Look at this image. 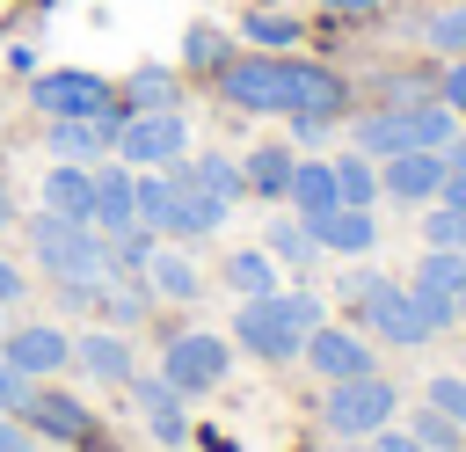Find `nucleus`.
<instances>
[{
  "mask_svg": "<svg viewBox=\"0 0 466 452\" xmlns=\"http://www.w3.org/2000/svg\"><path fill=\"white\" fill-rule=\"evenodd\" d=\"M15 226V197H7V182H0V233Z\"/></svg>",
  "mask_w": 466,
  "mask_h": 452,
  "instance_id": "43",
  "label": "nucleus"
},
{
  "mask_svg": "<svg viewBox=\"0 0 466 452\" xmlns=\"http://www.w3.org/2000/svg\"><path fill=\"white\" fill-rule=\"evenodd\" d=\"M342 299L357 306V321L364 328H379V343H393V350H415V343H430L437 328L422 321V306H415V292L408 284H393V277H379V270H350L342 277Z\"/></svg>",
  "mask_w": 466,
  "mask_h": 452,
  "instance_id": "5",
  "label": "nucleus"
},
{
  "mask_svg": "<svg viewBox=\"0 0 466 452\" xmlns=\"http://www.w3.org/2000/svg\"><path fill=\"white\" fill-rule=\"evenodd\" d=\"M124 117H131L124 102H109V109H95V117H44V146H51L58 160H73V168H95V160H109Z\"/></svg>",
  "mask_w": 466,
  "mask_h": 452,
  "instance_id": "12",
  "label": "nucleus"
},
{
  "mask_svg": "<svg viewBox=\"0 0 466 452\" xmlns=\"http://www.w3.org/2000/svg\"><path fill=\"white\" fill-rule=\"evenodd\" d=\"M22 226H29V255H36V270L51 284H102L109 277V241L87 219H58V211L36 204Z\"/></svg>",
  "mask_w": 466,
  "mask_h": 452,
  "instance_id": "4",
  "label": "nucleus"
},
{
  "mask_svg": "<svg viewBox=\"0 0 466 452\" xmlns=\"http://www.w3.org/2000/svg\"><path fill=\"white\" fill-rule=\"evenodd\" d=\"M146 284H153L160 299H175V306L204 299V270L182 255V241H160V248H153V262H146Z\"/></svg>",
  "mask_w": 466,
  "mask_h": 452,
  "instance_id": "22",
  "label": "nucleus"
},
{
  "mask_svg": "<svg viewBox=\"0 0 466 452\" xmlns=\"http://www.w3.org/2000/svg\"><path fill=\"white\" fill-rule=\"evenodd\" d=\"M437 204H459V211H466V168H451V175H444V190H437Z\"/></svg>",
  "mask_w": 466,
  "mask_h": 452,
  "instance_id": "41",
  "label": "nucleus"
},
{
  "mask_svg": "<svg viewBox=\"0 0 466 452\" xmlns=\"http://www.w3.org/2000/svg\"><path fill=\"white\" fill-rule=\"evenodd\" d=\"M422 44H430L437 58H466V0H437V7L422 15Z\"/></svg>",
  "mask_w": 466,
  "mask_h": 452,
  "instance_id": "29",
  "label": "nucleus"
},
{
  "mask_svg": "<svg viewBox=\"0 0 466 452\" xmlns=\"http://www.w3.org/2000/svg\"><path fill=\"white\" fill-rule=\"evenodd\" d=\"M182 175H189L204 197H218V204H240V197H248V175H240V160H233V153H218V146H204V153H182Z\"/></svg>",
  "mask_w": 466,
  "mask_h": 452,
  "instance_id": "23",
  "label": "nucleus"
},
{
  "mask_svg": "<svg viewBox=\"0 0 466 452\" xmlns=\"http://www.w3.org/2000/svg\"><path fill=\"white\" fill-rule=\"evenodd\" d=\"M393 416H400V386L379 379V372H364V379H328V394H320V430L342 437V445H364V437L386 430Z\"/></svg>",
  "mask_w": 466,
  "mask_h": 452,
  "instance_id": "6",
  "label": "nucleus"
},
{
  "mask_svg": "<svg viewBox=\"0 0 466 452\" xmlns=\"http://www.w3.org/2000/svg\"><path fill=\"white\" fill-rule=\"evenodd\" d=\"M291 168H299V146H255L248 160H240V175H248V197H262V204H277L284 190H291Z\"/></svg>",
  "mask_w": 466,
  "mask_h": 452,
  "instance_id": "24",
  "label": "nucleus"
},
{
  "mask_svg": "<svg viewBox=\"0 0 466 452\" xmlns=\"http://www.w3.org/2000/svg\"><path fill=\"white\" fill-rule=\"evenodd\" d=\"M306 7H328V15H371V7H386V0H306Z\"/></svg>",
  "mask_w": 466,
  "mask_h": 452,
  "instance_id": "42",
  "label": "nucleus"
},
{
  "mask_svg": "<svg viewBox=\"0 0 466 452\" xmlns=\"http://www.w3.org/2000/svg\"><path fill=\"white\" fill-rule=\"evenodd\" d=\"M44 211H58V219H87V226H95V168L51 160V175H44Z\"/></svg>",
  "mask_w": 466,
  "mask_h": 452,
  "instance_id": "20",
  "label": "nucleus"
},
{
  "mask_svg": "<svg viewBox=\"0 0 466 452\" xmlns=\"http://www.w3.org/2000/svg\"><path fill=\"white\" fill-rule=\"evenodd\" d=\"M0 335H7V321H0Z\"/></svg>",
  "mask_w": 466,
  "mask_h": 452,
  "instance_id": "45",
  "label": "nucleus"
},
{
  "mask_svg": "<svg viewBox=\"0 0 466 452\" xmlns=\"http://www.w3.org/2000/svg\"><path fill=\"white\" fill-rule=\"evenodd\" d=\"M153 248H160V233H153V226H124V233H109V277H138V284H146Z\"/></svg>",
  "mask_w": 466,
  "mask_h": 452,
  "instance_id": "31",
  "label": "nucleus"
},
{
  "mask_svg": "<svg viewBox=\"0 0 466 452\" xmlns=\"http://www.w3.org/2000/svg\"><path fill=\"white\" fill-rule=\"evenodd\" d=\"M22 430H36V437H51V445H73V452H87V445L102 437V423L87 416V401H73L66 386H29Z\"/></svg>",
  "mask_w": 466,
  "mask_h": 452,
  "instance_id": "11",
  "label": "nucleus"
},
{
  "mask_svg": "<svg viewBox=\"0 0 466 452\" xmlns=\"http://www.w3.org/2000/svg\"><path fill=\"white\" fill-rule=\"evenodd\" d=\"M0 357H7L22 379H51V372L73 365V335L51 328V321H15V328L0 335Z\"/></svg>",
  "mask_w": 466,
  "mask_h": 452,
  "instance_id": "13",
  "label": "nucleus"
},
{
  "mask_svg": "<svg viewBox=\"0 0 466 452\" xmlns=\"http://www.w3.org/2000/svg\"><path fill=\"white\" fill-rule=\"evenodd\" d=\"M262 248H269V255H277V262H291V270H306V262H313V255H320V248H313V233H306V226H299V219H291V211H284V219H269V226H262Z\"/></svg>",
  "mask_w": 466,
  "mask_h": 452,
  "instance_id": "32",
  "label": "nucleus"
},
{
  "mask_svg": "<svg viewBox=\"0 0 466 452\" xmlns=\"http://www.w3.org/2000/svg\"><path fill=\"white\" fill-rule=\"evenodd\" d=\"M116 102V80L87 73V66H58V73H36L29 80V109L36 117H95Z\"/></svg>",
  "mask_w": 466,
  "mask_h": 452,
  "instance_id": "10",
  "label": "nucleus"
},
{
  "mask_svg": "<svg viewBox=\"0 0 466 452\" xmlns=\"http://www.w3.org/2000/svg\"><path fill=\"white\" fill-rule=\"evenodd\" d=\"M218 102L226 109H248V117H291V109H320V117H342L350 109V80L320 58H291V51H233L218 73H211Z\"/></svg>",
  "mask_w": 466,
  "mask_h": 452,
  "instance_id": "1",
  "label": "nucleus"
},
{
  "mask_svg": "<svg viewBox=\"0 0 466 452\" xmlns=\"http://www.w3.org/2000/svg\"><path fill=\"white\" fill-rule=\"evenodd\" d=\"M182 153H189L182 109H131L116 124V146H109V160H124V168H175Z\"/></svg>",
  "mask_w": 466,
  "mask_h": 452,
  "instance_id": "7",
  "label": "nucleus"
},
{
  "mask_svg": "<svg viewBox=\"0 0 466 452\" xmlns=\"http://www.w3.org/2000/svg\"><path fill=\"white\" fill-rule=\"evenodd\" d=\"M299 357L320 372V386H328V379H364V372H379L371 343H364L357 328H335V321H320V328L306 335V350H299Z\"/></svg>",
  "mask_w": 466,
  "mask_h": 452,
  "instance_id": "14",
  "label": "nucleus"
},
{
  "mask_svg": "<svg viewBox=\"0 0 466 452\" xmlns=\"http://www.w3.org/2000/svg\"><path fill=\"white\" fill-rule=\"evenodd\" d=\"M422 401H430L437 416H451V423H466V379H459V372H437V379L422 386Z\"/></svg>",
  "mask_w": 466,
  "mask_h": 452,
  "instance_id": "35",
  "label": "nucleus"
},
{
  "mask_svg": "<svg viewBox=\"0 0 466 452\" xmlns=\"http://www.w3.org/2000/svg\"><path fill=\"white\" fill-rule=\"evenodd\" d=\"M328 168H335V197H342V204H357V211L379 204V160H364V153L350 146V153H335Z\"/></svg>",
  "mask_w": 466,
  "mask_h": 452,
  "instance_id": "27",
  "label": "nucleus"
},
{
  "mask_svg": "<svg viewBox=\"0 0 466 452\" xmlns=\"http://www.w3.org/2000/svg\"><path fill=\"white\" fill-rule=\"evenodd\" d=\"M226 58H233V36H226V29H211V22H189V29H182V66H189V73L211 80Z\"/></svg>",
  "mask_w": 466,
  "mask_h": 452,
  "instance_id": "30",
  "label": "nucleus"
},
{
  "mask_svg": "<svg viewBox=\"0 0 466 452\" xmlns=\"http://www.w3.org/2000/svg\"><path fill=\"white\" fill-rule=\"evenodd\" d=\"M226 372H233V343H226V335H211V328H189V335H175V343L160 350V379H167L182 401H197V394L226 386Z\"/></svg>",
  "mask_w": 466,
  "mask_h": 452,
  "instance_id": "8",
  "label": "nucleus"
},
{
  "mask_svg": "<svg viewBox=\"0 0 466 452\" xmlns=\"http://www.w3.org/2000/svg\"><path fill=\"white\" fill-rule=\"evenodd\" d=\"M437 102H444V109H459V117H466V58H451V66H444V73H437Z\"/></svg>",
  "mask_w": 466,
  "mask_h": 452,
  "instance_id": "36",
  "label": "nucleus"
},
{
  "mask_svg": "<svg viewBox=\"0 0 466 452\" xmlns=\"http://www.w3.org/2000/svg\"><path fill=\"white\" fill-rule=\"evenodd\" d=\"M0 452H36L29 430H22V416H7V408H0Z\"/></svg>",
  "mask_w": 466,
  "mask_h": 452,
  "instance_id": "39",
  "label": "nucleus"
},
{
  "mask_svg": "<svg viewBox=\"0 0 466 452\" xmlns=\"http://www.w3.org/2000/svg\"><path fill=\"white\" fill-rule=\"evenodd\" d=\"M277 270H284V262H277V255H269L262 241H255V248H233V255H226V284H233L240 299H262V292H277Z\"/></svg>",
  "mask_w": 466,
  "mask_h": 452,
  "instance_id": "26",
  "label": "nucleus"
},
{
  "mask_svg": "<svg viewBox=\"0 0 466 452\" xmlns=\"http://www.w3.org/2000/svg\"><path fill=\"white\" fill-rule=\"evenodd\" d=\"M364 452H430V445H415L408 430H393V423H386V430H371V437H364Z\"/></svg>",
  "mask_w": 466,
  "mask_h": 452,
  "instance_id": "38",
  "label": "nucleus"
},
{
  "mask_svg": "<svg viewBox=\"0 0 466 452\" xmlns=\"http://www.w3.org/2000/svg\"><path fill=\"white\" fill-rule=\"evenodd\" d=\"M422 248H466V211L459 204H422Z\"/></svg>",
  "mask_w": 466,
  "mask_h": 452,
  "instance_id": "34",
  "label": "nucleus"
},
{
  "mask_svg": "<svg viewBox=\"0 0 466 452\" xmlns=\"http://www.w3.org/2000/svg\"><path fill=\"white\" fill-rule=\"evenodd\" d=\"M131 401H138V416H146V430L160 445H189V401L160 372H131Z\"/></svg>",
  "mask_w": 466,
  "mask_h": 452,
  "instance_id": "16",
  "label": "nucleus"
},
{
  "mask_svg": "<svg viewBox=\"0 0 466 452\" xmlns=\"http://www.w3.org/2000/svg\"><path fill=\"white\" fill-rule=\"evenodd\" d=\"M22 292H29V277H22V270H15V262H7V255H0V306H15V299H22Z\"/></svg>",
  "mask_w": 466,
  "mask_h": 452,
  "instance_id": "40",
  "label": "nucleus"
},
{
  "mask_svg": "<svg viewBox=\"0 0 466 452\" xmlns=\"http://www.w3.org/2000/svg\"><path fill=\"white\" fill-rule=\"evenodd\" d=\"M284 204H291V219H320V211H335V204H342V197H335V168H328L320 153H299Z\"/></svg>",
  "mask_w": 466,
  "mask_h": 452,
  "instance_id": "21",
  "label": "nucleus"
},
{
  "mask_svg": "<svg viewBox=\"0 0 466 452\" xmlns=\"http://www.w3.org/2000/svg\"><path fill=\"white\" fill-rule=\"evenodd\" d=\"M408 437H415V445H430V452H459V437H466V423H451V416H437V408L422 401V408L408 416Z\"/></svg>",
  "mask_w": 466,
  "mask_h": 452,
  "instance_id": "33",
  "label": "nucleus"
},
{
  "mask_svg": "<svg viewBox=\"0 0 466 452\" xmlns=\"http://www.w3.org/2000/svg\"><path fill=\"white\" fill-rule=\"evenodd\" d=\"M313 328H320L313 292H262V299H240V313H233V343L255 350L262 365H291Z\"/></svg>",
  "mask_w": 466,
  "mask_h": 452,
  "instance_id": "3",
  "label": "nucleus"
},
{
  "mask_svg": "<svg viewBox=\"0 0 466 452\" xmlns=\"http://www.w3.org/2000/svg\"><path fill=\"white\" fill-rule=\"evenodd\" d=\"M379 190H386L393 204H437V190H444V153L422 146V153H393V160H379Z\"/></svg>",
  "mask_w": 466,
  "mask_h": 452,
  "instance_id": "15",
  "label": "nucleus"
},
{
  "mask_svg": "<svg viewBox=\"0 0 466 452\" xmlns=\"http://www.w3.org/2000/svg\"><path fill=\"white\" fill-rule=\"evenodd\" d=\"M29 386H36V379H22V372H15L7 357H0V408H7V416H22V401H29Z\"/></svg>",
  "mask_w": 466,
  "mask_h": 452,
  "instance_id": "37",
  "label": "nucleus"
},
{
  "mask_svg": "<svg viewBox=\"0 0 466 452\" xmlns=\"http://www.w3.org/2000/svg\"><path fill=\"white\" fill-rule=\"evenodd\" d=\"M233 36H240L248 51H291V44L306 36V22H299V15H284V7H262V0H255V7L240 15V29H233Z\"/></svg>",
  "mask_w": 466,
  "mask_h": 452,
  "instance_id": "25",
  "label": "nucleus"
},
{
  "mask_svg": "<svg viewBox=\"0 0 466 452\" xmlns=\"http://www.w3.org/2000/svg\"><path fill=\"white\" fill-rule=\"evenodd\" d=\"M459 131V109H444L437 95H415V102H379V109H357L350 117V146L364 160H393V153H422V146H444Z\"/></svg>",
  "mask_w": 466,
  "mask_h": 452,
  "instance_id": "2",
  "label": "nucleus"
},
{
  "mask_svg": "<svg viewBox=\"0 0 466 452\" xmlns=\"http://www.w3.org/2000/svg\"><path fill=\"white\" fill-rule=\"evenodd\" d=\"M116 102L124 109H175L182 95H175V66H138L124 87H116Z\"/></svg>",
  "mask_w": 466,
  "mask_h": 452,
  "instance_id": "28",
  "label": "nucleus"
},
{
  "mask_svg": "<svg viewBox=\"0 0 466 452\" xmlns=\"http://www.w3.org/2000/svg\"><path fill=\"white\" fill-rule=\"evenodd\" d=\"M408 292H415V306H422V321H430L437 335H444V328H459V299H466V248H422V262H415Z\"/></svg>",
  "mask_w": 466,
  "mask_h": 452,
  "instance_id": "9",
  "label": "nucleus"
},
{
  "mask_svg": "<svg viewBox=\"0 0 466 452\" xmlns=\"http://www.w3.org/2000/svg\"><path fill=\"white\" fill-rule=\"evenodd\" d=\"M73 365H80L95 386H131V372H138V365H131V343H124L116 328H87V335L73 343Z\"/></svg>",
  "mask_w": 466,
  "mask_h": 452,
  "instance_id": "18",
  "label": "nucleus"
},
{
  "mask_svg": "<svg viewBox=\"0 0 466 452\" xmlns=\"http://www.w3.org/2000/svg\"><path fill=\"white\" fill-rule=\"evenodd\" d=\"M124 226H138V211H131V168L124 160H95V233L109 241Z\"/></svg>",
  "mask_w": 466,
  "mask_h": 452,
  "instance_id": "19",
  "label": "nucleus"
},
{
  "mask_svg": "<svg viewBox=\"0 0 466 452\" xmlns=\"http://www.w3.org/2000/svg\"><path fill=\"white\" fill-rule=\"evenodd\" d=\"M459 321H466V299H459Z\"/></svg>",
  "mask_w": 466,
  "mask_h": 452,
  "instance_id": "44",
  "label": "nucleus"
},
{
  "mask_svg": "<svg viewBox=\"0 0 466 452\" xmlns=\"http://www.w3.org/2000/svg\"><path fill=\"white\" fill-rule=\"evenodd\" d=\"M299 226L313 233V248H320V255H371V248H379V219H371V211H357V204H335V211L299 219Z\"/></svg>",
  "mask_w": 466,
  "mask_h": 452,
  "instance_id": "17",
  "label": "nucleus"
}]
</instances>
